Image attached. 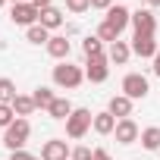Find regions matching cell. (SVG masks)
<instances>
[{
  "label": "cell",
  "instance_id": "7",
  "mask_svg": "<svg viewBox=\"0 0 160 160\" xmlns=\"http://www.w3.org/2000/svg\"><path fill=\"white\" fill-rule=\"evenodd\" d=\"M107 60H110V57H91V60L85 63V78H88V82H94V85L107 82V75H110Z\"/></svg>",
  "mask_w": 160,
  "mask_h": 160
},
{
  "label": "cell",
  "instance_id": "30",
  "mask_svg": "<svg viewBox=\"0 0 160 160\" xmlns=\"http://www.w3.org/2000/svg\"><path fill=\"white\" fill-rule=\"evenodd\" d=\"M94 160H113V157H110L104 148H94Z\"/></svg>",
  "mask_w": 160,
  "mask_h": 160
},
{
  "label": "cell",
  "instance_id": "21",
  "mask_svg": "<svg viewBox=\"0 0 160 160\" xmlns=\"http://www.w3.org/2000/svg\"><path fill=\"white\" fill-rule=\"evenodd\" d=\"M32 101H35V107H41V110H50V104H53L57 98H53V91H50V88H44V85H41V88H35Z\"/></svg>",
  "mask_w": 160,
  "mask_h": 160
},
{
  "label": "cell",
  "instance_id": "33",
  "mask_svg": "<svg viewBox=\"0 0 160 160\" xmlns=\"http://www.w3.org/2000/svg\"><path fill=\"white\" fill-rule=\"evenodd\" d=\"M148 7H151V10H154V7H160V0H148Z\"/></svg>",
  "mask_w": 160,
  "mask_h": 160
},
{
  "label": "cell",
  "instance_id": "5",
  "mask_svg": "<svg viewBox=\"0 0 160 160\" xmlns=\"http://www.w3.org/2000/svg\"><path fill=\"white\" fill-rule=\"evenodd\" d=\"M104 25L110 28V32H116V35H122L126 32V25H132V13L126 10V7H110L107 10V16H104Z\"/></svg>",
  "mask_w": 160,
  "mask_h": 160
},
{
  "label": "cell",
  "instance_id": "10",
  "mask_svg": "<svg viewBox=\"0 0 160 160\" xmlns=\"http://www.w3.org/2000/svg\"><path fill=\"white\" fill-rule=\"evenodd\" d=\"M72 157V151L66 148V141H60V138H50V141H44V148H41V160H69Z\"/></svg>",
  "mask_w": 160,
  "mask_h": 160
},
{
  "label": "cell",
  "instance_id": "19",
  "mask_svg": "<svg viewBox=\"0 0 160 160\" xmlns=\"http://www.w3.org/2000/svg\"><path fill=\"white\" fill-rule=\"evenodd\" d=\"M82 50H85L88 60H91V57H104V41H101L98 35H88V38L82 41Z\"/></svg>",
  "mask_w": 160,
  "mask_h": 160
},
{
  "label": "cell",
  "instance_id": "3",
  "mask_svg": "<svg viewBox=\"0 0 160 160\" xmlns=\"http://www.w3.org/2000/svg\"><path fill=\"white\" fill-rule=\"evenodd\" d=\"M28 135H32L28 119H16V122L3 132V144H7L10 151H22V148H25V141H28Z\"/></svg>",
  "mask_w": 160,
  "mask_h": 160
},
{
  "label": "cell",
  "instance_id": "17",
  "mask_svg": "<svg viewBox=\"0 0 160 160\" xmlns=\"http://www.w3.org/2000/svg\"><path fill=\"white\" fill-rule=\"evenodd\" d=\"M38 22H41L47 32H50V28H60V25H63V13H60L57 7H47V10H41V19H38Z\"/></svg>",
  "mask_w": 160,
  "mask_h": 160
},
{
  "label": "cell",
  "instance_id": "25",
  "mask_svg": "<svg viewBox=\"0 0 160 160\" xmlns=\"http://www.w3.org/2000/svg\"><path fill=\"white\" fill-rule=\"evenodd\" d=\"M91 7V0H66V10L69 13H85Z\"/></svg>",
  "mask_w": 160,
  "mask_h": 160
},
{
  "label": "cell",
  "instance_id": "32",
  "mask_svg": "<svg viewBox=\"0 0 160 160\" xmlns=\"http://www.w3.org/2000/svg\"><path fill=\"white\" fill-rule=\"evenodd\" d=\"M154 75H160V50H157V57H154Z\"/></svg>",
  "mask_w": 160,
  "mask_h": 160
},
{
  "label": "cell",
  "instance_id": "35",
  "mask_svg": "<svg viewBox=\"0 0 160 160\" xmlns=\"http://www.w3.org/2000/svg\"><path fill=\"white\" fill-rule=\"evenodd\" d=\"M3 3H7V0H0V7H3Z\"/></svg>",
  "mask_w": 160,
  "mask_h": 160
},
{
  "label": "cell",
  "instance_id": "13",
  "mask_svg": "<svg viewBox=\"0 0 160 160\" xmlns=\"http://www.w3.org/2000/svg\"><path fill=\"white\" fill-rule=\"evenodd\" d=\"M116 122H119V119H116L110 110H104V113H94V126H91V129H94L98 135H113Z\"/></svg>",
  "mask_w": 160,
  "mask_h": 160
},
{
  "label": "cell",
  "instance_id": "31",
  "mask_svg": "<svg viewBox=\"0 0 160 160\" xmlns=\"http://www.w3.org/2000/svg\"><path fill=\"white\" fill-rule=\"evenodd\" d=\"M28 3H32V7H38V10H47L53 0H28Z\"/></svg>",
  "mask_w": 160,
  "mask_h": 160
},
{
  "label": "cell",
  "instance_id": "14",
  "mask_svg": "<svg viewBox=\"0 0 160 160\" xmlns=\"http://www.w3.org/2000/svg\"><path fill=\"white\" fill-rule=\"evenodd\" d=\"M116 119H129L132 116V101L126 98V94H116V98H110V107H107Z\"/></svg>",
  "mask_w": 160,
  "mask_h": 160
},
{
  "label": "cell",
  "instance_id": "11",
  "mask_svg": "<svg viewBox=\"0 0 160 160\" xmlns=\"http://www.w3.org/2000/svg\"><path fill=\"white\" fill-rule=\"evenodd\" d=\"M157 41H154V35H135L132 38V53H138L141 60L144 57H157Z\"/></svg>",
  "mask_w": 160,
  "mask_h": 160
},
{
  "label": "cell",
  "instance_id": "6",
  "mask_svg": "<svg viewBox=\"0 0 160 160\" xmlns=\"http://www.w3.org/2000/svg\"><path fill=\"white\" fill-rule=\"evenodd\" d=\"M10 19L16 22V25H38V19H41V10L38 7H32V3H13V10H10Z\"/></svg>",
  "mask_w": 160,
  "mask_h": 160
},
{
  "label": "cell",
  "instance_id": "23",
  "mask_svg": "<svg viewBox=\"0 0 160 160\" xmlns=\"http://www.w3.org/2000/svg\"><path fill=\"white\" fill-rule=\"evenodd\" d=\"M28 41H32V44H47V41H50V32L38 22V25H32V28H28Z\"/></svg>",
  "mask_w": 160,
  "mask_h": 160
},
{
  "label": "cell",
  "instance_id": "1",
  "mask_svg": "<svg viewBox=\"0 0 160 160\" xmlns=\"http://www.w3.org/2000/svg\"><path fill=\"white\" fill-rule=\"evenodd\" d=\"M82 82H85V72L78 66H72L69 60H63L60 66H53V85H60V88H78Z\"/></svg>",
  "mask_w": 160,
  "mask_h": 160
},
{
  "label": "cell",
  "instance_id": "28",
  "mask_svg": "<svg viewBox=\"0 0 160 160\" xmlns=\"http://www.w3.org/2000/svg\"><path fill=\"white\" fill-rule=\"evenodd\" d=\"M10 160H38V157H32L28 151H13V154H10Z\"/></svg>",
  "mask_w": 160,
  "mask_h": 160
},
{
  "label": "cell",
  "instance_id": "20",
  "mask_svg": "<svg viewBox=\"0 0 160 160\" xmlns=\"http://www.w3.org/2000/svg\"><path fill=\"white\" fill-rule=\"evenodd\" d=\"M148 151H160V129L157 126H148L144 132H141V138H138Z\"/></svg>",
  "mask_w": 160,
  "mask_h": 160
},
{
  "label": "cell",
  "instance_id": "2",
  "mask_svg": "<svg viewBox=\"0 0 160 160\" xmlns=\"http://www.w3.org/2000/svg\"><path fill=\"white\" fill-rule=\"evenodd\" d=\"M91 126H94V113L85 110V107H78V110H72V116L66 119V135H69V138H85Z\"/></svg>",
  "mask_w": 160,
  "mask_h": 160
},
{
  "label": "cell",
  "instance_id": "9",
  "mask_svg": "<svg viewBox=\"0 0 160 160\" xmlns=\"http://www.w3.org/2000/svg\"><path fill=\"white\" fill-rule=\"evenodd\" d=\"M132 28H135V35H157V19H154V13H151V10L132 13Z\"/></svg>",
  "mask_w": 160,
  "mask_h": 160
},
{
  "label": "cell",
  "instance_id": "29",
  "mask_svg": "<svg viewBox=\"0 0 160 160\" xmlns=\"http://www.w3.org/2000/svg\"><path fill=\"white\" fill-rule=\"evenodd\" d=\"M91 7H94V10H104V13H107V10L113 7V0H91Z\"/></svg>",
  "mask_w": 160,
  "mask_h": 160
},
{
  "label": "cell",
  "instance_id": "18",
  "mask_svg": "<svg viewBox=\"0 0 160 160\" xmlns=\"http://www.w3.org/2000/svg\"><path fill=\"white\" fill-rule=\"evenodd\" d=\"M72 110H75V107H72L66 98H57V101L50 104V110H47V113H50L53 119H69V116H72Z\"/></svg>",
  "mask_w": 160,
  "mask_h": 160
},
{
  "label": "cell",
  "instance_id": "4",
  "mask_svg": "<svg viewBox=\"0 0 160 160\" xmlns=\"http://www.w3.org/2000/svg\"><path fill=\"white\" fill-rule=\"evenodd\" d=\"M148 91H151V85H148V78L141 72H129L122 78V94L129 101H141V98H148Z\"/></svg>",
  "mask_w": 160,
  "mask_h": 160
},
{
  "label": "cell",
  "instance_id": "26",
  "mask_svg": "<svg viewBox=\"0 0 160 160\" xmlns=\"http://www.w3.org/2000/svg\"><path fill=\"white\" fill-rule=\"evenodd\" d=\"M98 38H101V41H110V44H113V41H119V35H116V32H110L104 22L98 25Z\"/></svg>",
  "mask_w": 160,
  "mask_h": 160
},
{
  "label": "cell",
  "instance_id": "12",
  "mask_svg": "<svg viewBox=\"0 0 160 160\" xmlns=\"http://www.w3.org/2000/svg\"><path fill=\"white\" fill-rule=\"evenodd\" d=\"M69 50H72V44H69L63 35H53V38L47 41V53H50L53 60H60V63H63V60H69Z\"/></svg>",
  "mask_w": 160,
  "mask_h": 160
},
{
  "label": "cell",
  "instance_id": "27",
  "mask_svg": "<svg viewBox=\"0 0 160 160\" xmlns=\"http://www.w3.org/2000/svg\"><path fill=\"white\" fill-rule=\"evenodd\" d=\"M72 160H94V151L91 148H75L72 151Z\"/></svg>",
  "mask_w": 160,
  "mask_h": 160
},
{
  "label": "cell",
  "instance_id": "34",
  "mask_svg": "<svg viewBox=\"0 0 160 160\" xmlns=\"http://www.w3.org/2000/svg\"><path fill=\"white\" fill-rule=\"evenodd\" d=\"M10 3H28V0H10Z\"/></svg>",
  "mask_w": 160,
  "mask_h": 160
},
{
  "label": "cell",
  "instance_id": "24",
  "mask_svg": "<svg viewBox=\"0 0 160 160\" xmlns=\"http://www.w3.org/2000/svg\"><path fill=\"white\" fill-rule=\"evenodd\" d=\"M16 119H19V116H16L13 104H0V126H3V129H10Z\"/></svg>",
  "mask_w": 160,
  "mask_h": 160
},
{
  "label": "cell",
  "instance_id": "22",
  "mask_svg": "<svg viewBox=\"0 0 160 160\" xmlns=\"http://www.w3.org/2000/svg\"><path fill=\"white\" fill-rule=\"evenodd\" d=\"M16 101V85L10 78H0V104H13Z\"/></svg>",
  "mask_w": 160,
  "mask_h": 160
},
{
  "label": "cell",
  "instance_id": "16",
  "mask_svg": "<svg viewBox=\"0 0 160 160\" xmlns=\"http://www.w3.org/2000/svg\"><path fill=\"white\" fill-rule=\"evenodd\" d=\"M13 110H16V116H19V119H25V116H32L38 107H35L32 94H16V101H13Z\"/></svg>",
  "mask_w": 160,
  "mask_h": 160
},
{
  "label": "cell",
  "instance_id": "8",
  "mask_svg": "<svg viewBox=\"0 0 160 160\" xmlns=\"http://www.w3.org/2000/svg\"><path fill=\"white\" fill-rule=\"evenodd\" d=\"M113 135H116V141H119V144H135V141L141 138V129H138V126H135V119L129 116V119H119V122H116Z\"/></svg>",
  "mask_w": 160,
  "mask_h": 160
},
{
  "label": "cell",
  "instance_id": "15",
  "mask_svg": "<svg viewBox=\"0 0 160 160\" xmlns=\"http://www.w3.org/2000/svg\"><path fill=\"white\" fill-rule=\"evenodd\" d=\"M129 57H132V47H129L126 41H113V44H110V63L122 66V63H129Z\"/></svg>",
  "mask_w": 160,
  "mask_h": 160
}]
</instances>
